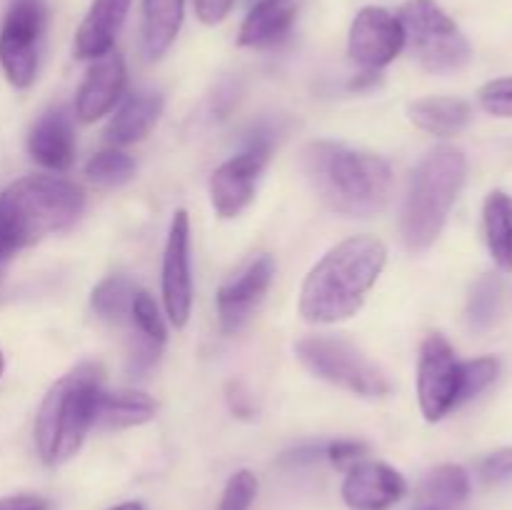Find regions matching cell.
Returning <instances> with one entry per match:
<instances>
[{
    "mask_svg": "<svg viewBox=\"0 0 512 510\" xmlns=\"http://www.w3.org/2000/svg\"><path fill=\"white\" fill-rule=\"evenodd\" d=\"M388 263V248L375 235H353L315 263L300 288L303 320L333 325L353 318Z\"/></svg>",
    "mask_w": 512,
    "mask_h": 510,
    "instance_id": "1",
    "label": "cell"
},
{
    "mask_svg": "<svg viewBox=\"0 0 512 510\" xmlns=\"http://www.w3.org/2000/svg\"><path fill=\"white\" fill-rule=\"evenodd\" d=\"M303 173L320 203L348 218L380 213L393 195L388 160L333 140H315L303 150Z\"/></svg>",
    "mask_w": 512,
    "mask_h": 510,
    "instance_id": "2",
    "label": "cell"
},
{
    "mask_svg": "<svg viewBox=\"0 0 512 510\" xmlns=\"http://www.w3.org/2000/svg\"><path fill=\"white\" fill-rule=\"evenodd\" d=\"M103 390V368L98 363H80L55 380L35 415V448L50 468L63 465L83 445L93 428L95 403Z\"/></svg>",
    "mask_w": 512,
    "mask_h": 510,
    "instance_id": "3",
    "label": "cell"
},
{
    "mask_svg": "<svg viewBox=\"0 0 512 510\" xmlns=\"http://www.w3.org/2000/svg\"><path fill=\"white\" fill-rule=\"evenodd\" d=\"M468 180L463 150L435 148L413 170L403 203L400 233L410 253H425L443 233L448 215Z\"/></svg>",
    "mask_w": 512,
    "mask_h": 510,
    "instance_id": "4",
    "label": "cell"
},
{
    "mask_svg": "<svg viewBox=\"0 0 512 510\" xmlns=\"http://www.w3.org/2000/svg\"><path fill=\"white\" fill-rule=\"evenodd\" d=\"M85 208L83 190L55 175H28L0 195V218L20 248L73 228Z\"/></svg>",
    "mask_w": 512,
    "mask_h": 510,
    "instance_id": "5",
    "label": "cell"
},
{
    "mask_svg": "<svg viewBox=\"0 0 512 510\" xmlns=\"http://www.w3.org/2000/svg\"><path fill=\"white\" fill-rule=\"evenodd\" d=\"M398 20L405 30V45L428 73H458L473 58L470 40L435 0H405Z\"/></svg>",
    "mask_w": 512,
    "mask_h": 510,
    "instance_id": "6",
    "label": "cell"
},
{
    "mask_svg": "<svg viewBox=\"0 0 512 510\" xmlns=\"http://www.w3.org/2000/svg\"><path fill=\"white\" fill-rule=\"evenodd\" d=\"M295 355L315 378L360 398H383L393 388L388 375L345 338L308 335L295 343Z\"/></svg>",
    "mask_w": 512,
    "mask_h": 510,
    "instance_id": "7",
    "label": "cell"
},
{
    "mask_svg": "<svg viewBox=\"0 0 512 510\" xmlns=\"http://www.w3.org/2000/svg\"><path fill=\"white\" fill-rule=\"evenodd\" d=\"M48 8L45 0H13L0 25V68L13 88L33 85Z\"/></svg>",
    "mask_w": 512,
    "mask_h": 510,
    "instance_id": "8",
    "label": "cell"
},
{
    "mask_svg": "<svg viewBox=\"0 0 512 510\" xmlns=\"http://www.w3.org/2000/svg\"><path fill=\"white\" fill-rule=\"evenodd\" d=\"M270 153H273L270 138L258 135V138L250 140L248 148L240 150L238 155H233L220 168L213 170L208 190L210 203L220 218H235L253 203L258 180L268 165Z\"/></svg>",
    "mask_w": 512,
    "mask_h": 510,
    "instance_id": "9",
    "label": "cell"
},
{
    "mask_svg": "<svg viewBox=\"0 0 512 510\" xmlns=\"http://www.w3.org/2000/svg\"><path fill=\"white\" fill-rule=\"evenodd\" d=\"M460 360L440 333L428 335L418 358V400L428 423H438L458 408Z\"/></svg>",
    "mask_w": 512,
    "mask_h": 510,
    "instance_id": "10",
    "label": "cell"
},
{
    "mask_svg": "<svg viewBox=\"0 0 512 510\" xmlns=\"http://www.w3.org/2000/svg\"><path fill=\"white\" fill-rule=\"evenodd\" d=\"M405 48V30L398 15L380 5H365L355 15L348 35V55L363 70L378 73Z\"/></svg>",
    "mask_w": 512,
    "mask_h": 510,
    "instance_id": "11",
    "label": "cell"
},
{
    "mask_svg": "<svg viewBox=\"0 0 512 510\" xmlns=\"http://www.w3.org/2000/svg\"><path fill=\"white\" fill-rule=\"evenodd\" d=\"M163 303L175 328H185L193 310V275H190V218L175 210L170 220L168 243L163 255Z\"/></svg>",
    "mask_w": 512,
    "mask_h": 510,
    "instance_id": "12",
    "label": "cell"
},
{
    "mask_svg": "<svg viewBox=\"0 0 512 510\" xmlns=\"http://www.w3.org/2000/svg\"><path fill=\"white\" fill-rule=\"evenodd\" d=\"M275 275V260L268 253L255 258L238 278L225 283L215 295V308H218L220 330L225 335H235L250 318L255 308L263 303L270 283Z\"/></svg>",
    "mask_w": 512,
    "mask_h": 510,
    "instance_id": "13",
    "label": "cell"
},
{
    "mask_svg": "<svg viewBox=\"0 0 512 510\" xmlns=\"http://www.w3.org/2000/svg\"><path fill=\"white\" fill-rule=\"evenodd\" d=\"M405 493L408 483L403 475L378 460L355 463L343 483V500L350 510H390Z\"/></svg>",
    "mask_w": 512,
    "mask_h": 510,
    "instance_id": "14",
    "label": "cell"
},
{
    "mask_svg": "<svg viewBox=\"0 0 512 510\" xmlns=\"http://www.w3.org/2000/svg\"><path fill=\"white\" fill-rule=\"evenodd\" d=\"M125 90V63L115 50L90 63L75 98V115L83 123H95L118 105Z\"/></svg>",
    "mask_w": 512,
    "mask_h": 510,
    "instance_id": "15",
    "label": "cell"
},
{
    "mask_svg": "<svg viewBox=\"0 0 512 510\" xmlns=\"http://www.w3.org/2000/svg\"><path fill=\"white\" fill-rule=\"evenodd\" d=\"M28 153L43 168L68 170L75 158L73 123L65 108H50L35 120L28 135Z\"/></svg>",
    "mask_w": 512,
    "mask_h": 510,
    "instance_id": "16",
    "label": "cell"
},
{
    "mask_svg": "<svg viewBox=\"0 0 512 510\" xmlns=\"http://www.w3.org/2000/svg\"><path fill=\"white\" fill-rule=\"evenodd\" d=\"M300 5L303 0H258L240 25L238 45L263 50L283 43L295 28Z\"/></svg>",
    "mask_w": 512,
    "mask_h": 510,
    "instance_id": "17",
    "label": "cell"
},
{
    "mask_svg": "<svg viewBox=\"0 0 512 510\" xmlns=\"http://www.w3.org/2000/svg\"><path fill=\"white\" fill-rule=\"evenodd\" d=\"M133 0H93L75 33L73 53L78 60H95L110 53Z\"/></svg>",
    "mask_w": 512,
    "mask_h": 510,
    "instance_id": "18",
    "label": "cell"
},
{
    "mask_svg": "<svg viewBox=\"0 0 512 510\" xmlns=\"http://www.w3.org/2000/svg\"><path fill=\"white\" fill-rule=\"evenodd\" d=\"M163 115V95L160 93H133L123 100L105 128V138L113 145H133L143 140Z\"/></svg>",
    "mask_w": 512,
    "mask_h": 510,
    "instance_id": "19",
    "label": "cell"
},
{
    "mask_svg": "<svg viewBox=\"0 0 512 510\" xmlns=\"http://www.w3.org/2000/svg\"><path fill=\"white\" fill-rule=\"evenodd\" d=\"M155 400L140 390H100L95 403L93 428L98 430H123L133 425H143L155 418Z\"/></svg>",
    "mask_w": 512,
    "mask_h": 510,
    "instance_id": "20",
    "label": "cell"
},
{
    "mask_svg": "<svg viewBox=\"0 0 512 510\" xmlns=\"http://www.w3.org/2000/svg\"><path fill=\"white\" fill-rule=\"evenodd\" d=\"M408 118L428 135L453 138L468 128L473 110L460 98H420L408 105Z\"/></svg>",
    "mask_w": 512,
    "mask_h": 510,
    "instance_id": "21",
    "label": "cell"
},
{
    "mask_svg": "<svg viewBox=\"0 0 512 510\" xmlns=\"http://www.w3.org/2000/svg\"><path fill=\"white\" fill-rule=\"evenodd\" d=\"M185 18V0H143V48L150 60L168 53Z\"/></svg>",
    "mask_w": 512,
    "mask_h": 510,
    "instance_id": "22",
    "label": "cell"
},
{
    "mask_svg": "<svg viewBox=\"0 0 512 510\" xmlns=\"http://www.w3.org/2000/svg\"><path fill=\"white\" fill-rule=\"evenodd\" d=\"M485 240L495 265L512 273V195L493 190L483 208Z\"/></svg>",
    "mask_w": 512,
    "mask_h": 510,
    "instance_id": "23",
    "label": "cell"
},
{
    "mask_svg": "<svg viewBox=\"0 0 512 510\" xmlns=\"http://www.w3.org/2000/svg\"><path fill=\"white\" fill-rule=\"evenodd\" d=\"M423 495L428 500L430 508L438 510H450L455 505L465 503L470 495V478L465 473V468L455 463L438 465L435 470H430L428 478L423 483Z\"/></svg>",
    "mask_w": 512,
    "mask_h": 510,
    "instance_id": "24",
    "label": "cell"
},
{
    "mask_svg": "<svg viewBox=\"0 0 512 510\" xmlns=\"http://www.w3.org/2000/svg\"><path fill=\"white\" fill-rule=\"evenodd\" d=\"M135 293H138V288L133 285V280L125 278V275H108L95 285L90 305H93L95 315L108 320V323H128Z\"/></svg>",
    "mask_w": 512,
    "mask_h": 510,
    "instance_id": "25",
    "label": "cell"
},
{
    "mask_svg": "<svg viewBox=\"0 0 512 510\" xmlns=\"http://www.w3.org/2000/svg\"><path fill=\"white\" fill-rule=\"evenodd\" d=\"M503 305V280L498 275H483L473 285L468 298V323L473 330H488L498 320Z\"/></svg>",
    "mask_w": 512,
    "mask_h": 510,
    "instance_id": "26",
    "label": "cell"
},
{
    "mask_svg": "<svg viewBox=\"0 0 512 510\" xmlns=\"http://www.w3.org/2000/svg\"><path fill=\"white\" fill-rule=\"evenodd\" d=\"M85 175H88L90 183L98 185V188H120V185H125L135 175V160L118 148L103 150V153L93 155V158L88 160Z\"/></svg>",
    "mask_w": 512,
    "mask_h": 510,
    "instance_id": "27",
    "label": "cell"
},
{
    "mask_svg": "<svg viewBox=\"0 0 512 510\" xmlns=\"http://www.w3.org/2000/svg\"><path fill=\"white\" fill-rule=\"evenodd\" d=\"M500 375V360L498 358H475L468 360V363H460V395H458V403H468L473 400L475 395L483 393L485 388L498 380Z\"/></svg>",
    "mask_w": 512,
    "mask_h": 510,
    "instance_id": "28",
    "label": "cell"
},
{
    "mask_svg": "<svg viewBox=\"0 0 512 510\" xmlns=\"http://www.w3.org/2000/svg\"><path fill=\"white\" fill-rule=\"evenodd\" d=\"M130 323L135 325L138 335L153 340V343L163 345L168 338V330H165L163 318L158 313V305L150 298L145 290H138L133 298V308H130Z\"/></svg>",
    "mask_w": 512,
    "mask_h": 510,
    "instance_id": "29",
    "label": "cell"
},
{
    "mask_svg": "<svg viewBox=\"0 0 512 510\" xmlns=\"http://www.w3.org/2000/svg\"><path fill=\"white\" fill-rule=\"evenodd\" d=\"M258 495V478L250 470H238L228 478L218 510H250Z\"/></svg>",
    "mask_w": 512,
    "mask_h": 510,
    "instance_id": "30",
    "label": "cell"
},
{
    "mask_svg": "<svg viewBox=\"0 0 512 510\" xmlns=\"http://www.w3.org/2000/svg\"><path fill=\"white\" fill-rule=\"evenodd\" d=\"M480 105L495 118H512V75L485 83L480 88Z\"/></svg>",
    "mask_w": 512,
    "mask_h": 510,
    "instance_id": "31",
    "label": "cell"
},
{
    "mask_svg": "<svg viewBox=\"0 0 512 510\" xmlns=\"http://www.w3.org/2000/svg\"><path fill=\"white\" fill-rule=\"evenodd\" d=\"M480 478L488 485H500L512 478V448H500L485 455L480 463Z\"/></svg>",
    "mask_w": 512,
    "mask_h": 510,
    "instance_id": "32",
    "label": "cell"
},
{
    "mask_svg": "<svg viewBox=\"0 0 512 510\" xmlns=\"http://www.w3.org/2000/svg\"><path fill=\"white\" fill-rule=\"evenodd\" d=\"M365 455H368V445L360 440H335L325 445V458L338 468H353L355 463L365 460Z\"/></svg>",
    "mask_w": 512,
    "mask_h": 510,
    "instance_id": "33",
    "label": "cell"
},
{
    "mask_svg": "<svg viewBox=\"0 0 512 510\" xmlns=\"http://www.w3.org/2000/svg\"><path fill=\"white\" fill-rule=\"evenodd\" d=\"M193 3H195V15H198L200 23L218 25L228 18L235 0H193Z\"/></svg>",
    "mask_w": 512,
    "mask_h": 510,
    "instance_id": "34",
    "label": "cell"
},
{
    "mask_svg": "<svg viewBox=\"0 0 512 510\" xmlns=\"http://www.w3.org/2000/svg\"><path fill=\"white\" fill-rule=\"evenodd\" d=\"M50 503L40 495H5L0 498V510H48Z\"/></svg>",
    "mask_w": 512,
    "mask_h": 510,
    "instance_id": "35",
    "label": "cell"
},
{
    "mask_svg": "<svg viewBox=\"0 0 512 510\" xmlns=\"http://www.w3.org/2000/svg\"><path fill=\"white\" fill-rule=\"evenodd\" d=\"M228 403H230V410H233L235 415H240V418H250V415L255 413L253 398L245 393L243 385H240V383H230Z\"/></svg>",
    "mask_w": 512,
    "mask_h": 510,
    "instance_id": "36",
    "label": "cell"
},
{
    "mask_svg": "<svg viewBox=\"0 0 512 510\" xmlns=\"http://www.w3.org/2000/svg\"><path fill=\"white\" fill-rule=\"evenodd\" d=\"M15 250H20L18 240H15V235L10 233V228L5 225V220L0 218V260H5L8 255H13Z\"/></svg>",
    "mask_w": 512,
    "mask_h": 510,
    "instance_id": "37",
    "label": "cell"
},
{
    "mask_svg": "<svg viewBox=\"0 0 512 510\" xmlns=\"http://www.w3.org/2000/svg\"><path fill=\"white\" fill-rule=\"evenodd\" d=\"M110 510H145V508H143V503H135V500H130V503H120Z\"/></svg>",
    "mask_w": 512,
    "mask_h": 510,
    "instance_id": "38",
    "label": "cell"
},
{
    "mask_svg": "<svg viewBox=\"0 0 512 510\" xmlns=\"http://www.w3.org/2000/svg\"><path fill=\"white\" fill-rule=\"evenodd\" d=\"M3 370H5V358H3V353H0V375H3Z\"/></svg>",
    "mask_w": 512,
    "mask_h": 510,
    "instance_id": "39",
    "label": "cell"
},
{
    "mask_svg": "<svg viewBox=\"0 0 512 510\" xmlns=\"http://www.w3.org/2000/svg\"><path fill=\"white\" fill-rule=\"evenodd\" d=\"M423 510H438V508H430V505H428V508H423Z\"/></svg>",
    "mask_w": 512,
    "mask_h": 510,
    "instance_id": "40",
    "label": "cell"
}]
</instances>
